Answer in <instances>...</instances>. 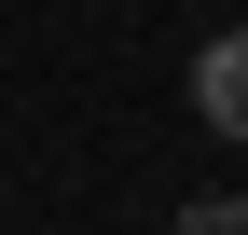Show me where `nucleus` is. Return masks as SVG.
Returning <instances> with one entry per match:
<instances>
[{
	"mask_svg": "<svg viewBox=\"0 0 248 235\" xmlns=\"http://www.w3.org/2000/svg\"><path fill=\"white\" fill-rule=\"evenodd\" d=\"M193 111H207L221 138H248V28H221V42L193 55Z\"/></svg>",
	"mask_w": 248,
	"mask_h": 235,
	"instance_id": "f257e3e1",
	"label": "nucleus"
},
{
	"mask_svg": "<svg viewBox=\"0 0 248 235\" xmlns=\"http://www.w3.org/2000/svg\"><path fill=\"white\" fill-rule=\"evenodd\" d=\"M166 235H248V194H193V208H179Z\"/></svg>",
	"mask_w": 248,
	"mask_h": 235,
	"instance_id": "f03ea898",
	"label": "nucleus"
}]
</instances>
